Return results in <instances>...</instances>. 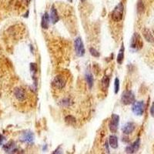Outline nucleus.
<instances>
[{
	"mask_svg": "<svg viewBox=\"0 0 154 154\" xmlns=\"http://www.w3.org/2000/svg\"><path fill=\"white\" fill-rule=\"evenodd\" d=\"M123 12H124V6L123 4L122 3H119L118 5H116V7L114 8L113 11L112 13L111 17L113 19V20L115 22H119L121 21L123 16Z\"/></svg>",
	"mask_w": 154,
	"mask_h": 154,
	"instance_id": "obj_1",
	"label": "nucleus"
},
{
	"mask_svg": "<svg viewBox=\"0 0 154 154\" xmlns=\"http://www.w3.org/2000/svg\"><path fill=\"white\" fill-rule=\"evenodd\" d=\"M143 46V43L138 33H134L130 42V48L134 50H139Z\"/></svg>",
	"mask_w": 154,
	"mask_h": 154,
	"instance_id": "obj_2",
	"label": "nucleus"
},
{
	"mask_svg": "<svg viewBox=\"0 0 154 154\" xmlns=\"http://www.w3.org/2000/svg\"><path fill=\"white\" fill-rule=\"evenodd\" d=\"M121 102L124 105H129L135 102V96L132 91H125L123 93L121 96Z\"/></svg>",
	"mask_w": 154,
	"mask_h": 154,
	"instance_id": "obj_3",
	"label": "nucleus"
},
{
	"mask_svg": "<svg viewBox=\"0 0 154 154\" xmlns=\"http://www.w3.org/2000/svg\"><path fill=\"white\" fill-rule=\"evenodd\" d=\"M52 84H53V87H55L56 89H62L66 86V80L64 76H63L62 75H58L53 79Z\"/></svg>",
	"mask_w": 154,
	"mask_h": 154,
	"instance_id": "obj_4",
	"label": "nucleus"
},
{
	"mask_svg": "<svg viewBox=\"0 0 154 154\" xmlns=\"http://www.w3.org/2000/svg\"><path fill=\"white\" fill-rule=\"evenodd\" d=\"M132 110L137 116H142L145 110V103L143 101L134 102Z\"/></svg>",
	"mask_w": 154,
	"mask_h": 154,
	"instance_id": "obj_5",
	"label": "nucleus"
},
{
	"mask_svg": "<svg viewBox=\"0 0 154 154\" xmlns=\"http://www.w3.org/2000/svg\"><path fill=\"white\" fill-rule=\"evenodd\" d=\"M13 95L15 99L19 102H23L26 99V92L23 88L22 87H17L14 89L13 91Z\"/></svg>",
	"mask_w": 154,
	"mask_h": 154,
	"instance_id": "obj_6",
	"label": "nucleus"
},
{
	"mask_svg": "<svg viewBox=\"0 0 154 154\" xmlns=\"http://www.w3.org/2000/svg\"><path fill=\"white\" fill-rule=\"evenodd\" d=\"M119 116L116 114H113L111 116V119L109 121V129L111 133H114L117 131L118 129V126H119Z\"/></svg>",
	"mask_w": 154,
	"mask_h": 154,
	"instance_id": "obj_7",
	"label": "nucleus"
},
{
	"mask_svg": "<svg viewBox=\"0 0 154 154\" xmlns=\"http://www.w3.org/2000/svg\"><path fill=\"white\" fill-rule=\"evenodd\" d=\"M75 50H76V55L78 56H83L85 54L83 43L80 37H78L75 39Z\"/></svg>",
	"mask_w": 154,
	"mask_h": 154,
	"instance_id": "obj_8",
	"label": "nucleus"
},
{
	"mask_svg": "<svg viewBox=\"0 0 154 154\" xmlns=\"http://www.w3.org/2000/svg\"><path fill=\"white\" fill-rule=\"evenodd\" d=\"M139 144H140V139H137L132 145L126 147V152L127 153H136L139 149Z\"/></svg>",
	"mask_w": 154,
	"mask_h": 154,
	"instance_id": "obj_9",
	"label": "nucleus"
},
{
	"mask_svg": "<svg viewBox=\"0 0 154 154\" xmlns=\"http://www.w3.org/2000/svg\"><path fill=\"white\" fill-rule=\"evenodd\" d=\"M134 129H135V124L133 123H132V122H129V123H127L123 126L122 131L124 134L129 135V134L132 133L134 131Z\"/></svg>",
	"mask_w": 154,
	"mask_h": 154,
	"instance_id": "obj_10",
	"label": "nucleus"
},
{
	"mask_svg": "<svg viewBox=\"0 0 154 154\" xmlns=\"http://www.w3.org/2000/svg\"><path fill=\"white\" fill-rule=\"evenodd\" d=\"M21 140L26 143H32L34 140V135L32 132H25L21 137Z\"/></svg>",
	"mask_w": 154,
	"mask_h": 154,
	"instance_id": "obj_11",
	"label": "nucleus"
},
{
	"mask_svg": "<svg viewBox=\"0 0 154 154\" xmlns=\"http://www.w3.org/2000/svg\"><path fill=\"white\" fill-rule=\"evenodd\" d=\"M3 149H4V150H5L6 153H15V152L17 151V148L15 147V144L14 143L13 141L9 142L8 143L4 145Z\"/></svg>",
	"mask_w": 154,
	"mask_h": 154,
	"instance_id": "obj_12",
	"label": "nucleus"
},
{
	"mask_svg": "<svg viewBox=\"0 0 154 154\" xmlns=\"http://www.w3.org/2000/svg\"><path fill=\"white\" fill-rule=\"evenodd\" d=\"M143 35L144 39L149 42V43H154V37L152 34L151 31L149 29L145 28L143 29Z\"/></svg>",
	"mask_w": 154,
	"mask_h": 154,
	"instance_id": "obj_13",
	"label": "nucleus"
},
{
	"mask_svg": "<svg viewBox=\"0 0 154 154\" xmlns=\"http://www.w3.org/2000/svg\"><path fill=\"white\" fill-rule=\"evenodd\" d=\"M49 19L53 24H55L59 21V15L56 9L54 8V6L51 8L50 14H49Z\"/></svg>",
	"mask_w": 154,
	"mask_h": 154,
	"instance_id": "obj_14",
	"label": "nucleus"
},
{
	"mask_svg": "<svg viewBox=\"0 0 154 154\" xmlns=\"http://www.w3.org/2000/svg\"><path fill=\"white\" fill-rule=\"evenodd\" d=\"M49 15H48V13H46L43 15L42 18V22H41V25L43 29H48L49 24Z\"/></svg>",
	"mask_w": 154,
	"mask_h": 154,
	"instance_id": "obj_15",
	"label": "nucleus"
},
{
	"mask_svg": "<svg viewBox=\"0 0 154 154\" xmlns=\"http://www.w3.org/2000/svg\"><path fill=\"white\" fill-rule=\"evenodd\" d=\"M109 143L113 149H116L118 147V138L113 135L110 136L109 139Z\"/></svg>",
	"mask_w": 154,
	"mask_h": 154,
	"instance_id": "obj_16",
	"label": "nucleus"
},
{
	"mask_svg": "<svg viewBox=\"0 0 154 154\" xmlns=\"http://www.w3.org/2000/svg\"><path fill=\"white\" fill-rule=\"evenodd\" d=\"M109 85V78L107 76H105L102 79V87L104 91L107 90Z\"/></svg>",
	"mask_w": 154,
	"mask_h": 154,
	"instance_id": "obj_17",
	"label": "nucleus"
},
{
	"mask_svg": "<svg viewBox=\"0 0 154 154\" xmlns=\"http://www.w3.org/2000/svg\"><path fill=\"white\" fill-rule=\"evenodd\" d=\"M123 58H124V47L123 45L122 44V47L121 49H120V50H119L118 56H117V63H119V64H121V63H123Z\"/></svg>",
	"mask_w": 154,
	"mask_h": 154,
	"instance_id": "obj_18",
	"label": "nucleus"
},
{
	"mask_svg": "<svg viewBox=\"0 0 154 154\" xmlns=\"http://www.w3.org/2000/svg\"><path fill=\"white\" fill-rule=\"evenodd\" d=\"M86 79L89 86V88H92V86L93 85V76H92V74L90 73H86Z\"/></svg>",
	"mask_w": 154,
	"mask_h": 154,
	"instance_id": "obj_19",
	"label": "nucleus"
},
{
	"mask_svg": "<svg viewBox=\"0 0 154 154\" xmlns=\"http://www.w3.org/2000/svg\"><path fill=\"white\" fill-rule=\"evenodd\" d=\"M66 122L69 124H73L76 123V119L73 116H67L66 117Z\"/></svg>",
	"mask_w": 154,
	"mask_h": 154,
	"instance_id": "obj_20",
	"label": "nucleus"
},
{
	"mask_svg": "<svg viewBox=\"0 0 154 154\" xmlns=\"http://www.w3.org/2000/svg\"><path fill=\"white\" fill-rule=\"evenodd\" d=\"M89 52L91 53L92 56H94V57H99V53L94 48L89 49Z\"/></svg>",
	"mask_w": 154,
	"mask_h": 154,
	"instance_id": "obj_21",
	"label": "nucleus"
},
{
	"mask_svg": "<svg viewBox=\"0 0 154 154\" xmlns=\"http://www.w3.org/2000/svg\"><path fill=\"white\" fill-rule=\"evenodd\" d=\"M119 89V80L118 78H116L115 79V93H118Z\"/></svg>",
	"mask_w": 154,
	"mask_h": 154,
	"instance_id": "obj_22",
	"label": "nucleus"
},
{
	"mask_svg": "<svg viewBox=\"0 0 154 154\" xmlns=\"http://www.w3.org/2000/svg\"><path fill=\"white\" fill-rule=\"evenodd\" d=\"M137 9H138V12H139V13H142V12H143L144 5H143V3H142L141 1H139V3H138Z\"/></svg>",
	"mask_w": 154,
	"mask_h": 154,
	"instance_id": "obj_23",
	"label": "nucleus"
},
{
	"mask_svg": "<svg viewBox=\"0 0 154 154\" xmlns=\"http://www.w3.org/2000/svg\"><path fill=\"white\" fill-rule=\"evenodd\" d=\"M30 69L33 73H35L37 71V66L35 63H31L30 64Z\"/></svg>",
	"mask_w": 154,
	"mask_h": 154,
	"instance_id": "obj_24",
	"label": "nucleus"
},
{
	"mask_svg": "<svg viewBox=\"0 0 154 154\" xmlns=\"http://www.w3.org/2000/svg\"><path fill=\"white\" fill-rule=\"evenodd\" d=\"M62 104H63V106H69V99H63V102H62Z\"/></svg>",
	"mask_w": 154,
	"mask_h": 154,
	"instance_id": "obj_25",
	"label": "nucleus"
},
{
	"mask_svg": "<svg viewBox=\"0 0 154 154\" xmlns=\"http://www.w3.org/2000/svg\"><path fill=\"white\" fill-rule=\"evenodd\" d=\"M150 114L153 117H154V103H153L151 108H150Z\"/></svg>",
	"mask_w": 154,
	"mask_h": 154,
	"instance_id": "obj_26",
	"label": "nucleus"
},
{
	"mask_svg": "<svg viewBox=\"0 0 154 154\" xmlns=\"http://www.w3.org/2000/svg\"><path fill=\"white\" fill-rule=\"evenodd\" d=\"M4 140H5V137H3V135H1V134H0V146H1V145H3Z\"/></svg>",
	"mask_w": 154,
	"mask_h": 154,
	"instance_id": "obj_27",
	"label": "nucleus"
},
{
	"mask_svg": "<svg viewBox=\"0 0 154 154\" xmlns=\"http://www.w3.org/2000/svg\"><path fill=\"white\" fill-rule=\"evenodd\" d=\"M25 1H26V2H27V3H29V2H30L31 0H25Z\"/></svg>",
	"mask_w": 154,
	"mask_h": 154,
	"instance_id": "obj_28",
	"label": "nucleus"
},
{
	"mask_svg": "<svg viewBox=\"0 0 154 154\" xmlns=\"http://www.w3.org/2000/svg\"><path fill=\"white\" fill-rule=\"evenodd\" d=\"M81 1H82V2H84V1H85V0H81Z\"/></svg>",
	"mask_w": 154,
	"mask_h": 154,
	"instance_id": "obj_29",
	"label": "nucleus"
}]
</instances>
